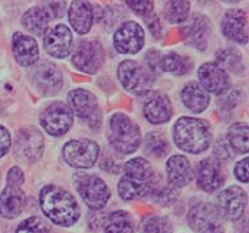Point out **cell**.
Instances as JSON below:
<instances>
[{"label":"cell","mask_w":249,"mask_h":233,"mask_svg":"<svg viewBox=\"0 0 249 233\" xmlns=\"http://www.w3.org/2000/svg\"><path fill=\"white\" fill-rule=\"evenodd\" d=\"M40 206L50 221L62 227L74 225L81 216L77 199L58 186L50 184L41 190Z\"/></svg>","instance_id":"obj_1"},{"label":"cell","mask_w":249,"mask_h":233,"mask_svg":"<svg viewBox=\"0 0 249 233\" xmlns=\"http://www.w3.org/2000/svg\"><path fill=\"white\" fill-rule=\"evenodd\" d=\"M157 175L149 162L144 158H133L124 166V173L119 180V195L123 200H135L150 193Z\"/></svg>","instance_id":"obj_2"},{"label":"cell","mask_w":249,"mask_h":233,"mask_svg":"<svg viewBox=\"0 0 249 233\" xmlns=\"http://www.w3.org/2000/svg\"><path fill=\"white\" fill-rule=\"evenodd\" d=\"M173 139L178 148L198 154L209 148L213 135L210 125L202 119L181 117L173 128Z\"/></svg>","instance_id":"obj_3"},{"label":"cell","mask_w":249,"mask_h":233,"mask_svg":"<svg viewBox=\"0 0 249 233\" xmlns=\"http://www.w3.org/2000/svg\"><path fill=\"white\" fill-rule=\"evenodd\" d=\"M108 139L116 152L131 154L136 152L141 143L139 126L124 113H115L109 120Z\"/></svg>","instance_id":"obj_4"},{"label":"cell","mask_w":249,"mask_h":233,"mask_svg":"<svg viewBox=\"0 0 249 233\" xmlns=\"http://www.w3.org/2000/svg\"><path fill=\"white\" fill-rule=\"evenodd\" d=\"M69 103L70 108L75 111L77 116L90 128H99L102 124V112L95 95L85 89H75L69 92Z\"/></svg>","instance_id":"obj_5"},{"label":"cell","mask_w":249,"mask_h":233,"mask_svg":"<svg viewBox=\"0 0 249 233\" xmlns=\"http://www.w3.org/2000/svg\"><path fill=\"white\" fill-rule=\"evenodd\" d=\"M64 158L75 169H90L99 157V146L89 139L71 140L64 146Z\"/></svg>","instance_id":"obj_6"},{"label":"cell","mask_w":249,"mask_h":233,"mask_svg":"<svg viewBox=\"0 0 249 233\" xmlns=\"http://www.w3.org/2000/svg\"><path fill=\"white\" fill-rule=\"evenodd\" d=\"M118 75L123 87L136 94L146 92L153 83V75L148 69L132 59H125L119 65Z\"/></svg>","instance_id":"obj_7"},{"label":"cell","mask_w":249,"mask_h":233,"mask_svg":"<svg viewBox=\"0 0 249 233\" xmlns=\"http://www.w3.org/2000/svg\"><path fill=\"white\" fill-rule=\"evenodd\" d=\"M41 125L52 136H62L72 125L74 115L68 104L54 102L42 111L40 116Z\"/></svg>","instance_id":"obj_8"},{"label":"cell","mask_w":249,"mask_h":233,"mask_svg":"<svg viewBox=\"0 0 249 233\" xmlns=\"http://www.w3.org/2000/svg\"><path fill=\"white\" fill-rule=\"evenodd\" d=\"M77 190L91 210H102L111 197L108 186L95 175H82L77 182Z\"/></svg>","instance_id":"obj_9"},{"label":"cell","mask_w":249,"mask_h":233,"mask_svg":"<svg viewBox=\"0 0 249 233\" xmlns=\"http://www.w3.org/2000/svg\"><path fill=\"white\" fill-rule=\"evenodd\" d=\"M247 206V194L243 188L237 186L223 190L216 197V211L219 216L224 220L236 221L244 215Z\"/></svg>","instance_id":"obj_10"},{"label":"cell","mask_w":249,"mask_h":233,"mask_svg":"<svg viewBox=\"0 0 249 233\" xmlns=\"http://www.w3.org/2000/svg\"><path fill=\"white\" fill-rule=\"evenodd\" d=\"M187 221L196 233H223L222 217L211 204L199 203L189 211Z\"/></svg>","instance_id":"obj_11"},{"label":"cell","mask_w":249,"mask_h":233,"mask_svg":"<svg viewBox=\"0 0 249 233\" xmlns=\"http://www.w3.org/2000/svg\"><path fill=\"white\" fill-rule=\"evenodd\" d=\"M44 152V137L36 128H24L16 136V157L25 162H37Z\"/></svg>","instance_id":"obj_12"},{"label":"cell","mask_w":249,"mask_h":233,"mask_svg":"<svg viewBox=\"0 0 249 233\" xmlns=\"http://www.w3.org/2000/svg\"><path fill=\"white\" fill-rule=\"evenodd\" d=\"M105 62V52L96 41H82L72 55V63L81 72L95 74Z\"/></svg>","instance_id":"obj_13"},{"label":"cell","mask_w":249,"mask_h":233,"mask_svg":"<svg viewBox=\"0 0 249 233\" xmlns=\"http://www.w3.org/2000/svg\"><path fill=\"white\" fill-rule=\"evenodd\" d=\"M32 81L35 87L41 94L49 96L59 92L64 85L61 70L50 62H41L33 68Z\"/></svg>","instance_id":"obj_14"},{"label":"cell","mask_w":249,"mask_h":233,"mask_svg":"<svg viewBox=\"0 0 249 233\" xmlns=\"http://www.w3.org/2000/svg\"><path fill=\"white\" fill-rule=\"evenodd\" d=\"M145 42L144 29L137 23H124L113 36L115 49L122 54H135L142 49Z\"/></svg>","instance_id":"obj_15"},{"label":"cell","mask_w":249,"mask_h":233,"mask_svg":"<svg viewBox=\"0 0 249 233\" xmlns=\"http://www.w3.org/2000/svg\"><path fill=\"white\" fill-rule=\"evenodd\" d=\"M44 45L46 53L54 58L68 57L72 48V35L66 25H55L46 32L44 37Z\"/></svg>","instance_id":"obj_16"},{"label":"cell","mask_w":249,"mask_h":233,"mask_svg":"<svg viewBox=\"0 0 249 233\" xmlns=\"http://www.w3.org/2000/svg\"><path fill=\"white\" fill-rule=\"evenodd\" d=\"M198 76L202 89L206 92L209 91L211 94L220 95L227 91L230 86L227 72L215 62L203 63L198 70Z\"/></svg>","instance_id":"obj_17"},{"label":"cell","mask_w":249,"mask_h":233,"mask_svg":"<svg viewBox=\"0 0 249 233\" xmlns=\"http://www.w3.org/2000/svg\"><path fill=\"white\" fill-rule=\"evenodd\" d=\"M196 182L206 193H213L224 183L222 166L213 158H204L196 167Z\"/></svg>","instance_id":"obj_18"},{"label":"cell","mask_w":249,"mask_h":233,"mask_svg":"<svg viewBox=\"0 0 249 233\" xmlns=\"http://www.w3.org/2000/svg\"><path fill=\"white\" fill-rule=\"evenodd\" d=\"M248 20L243 9H230L223 18V35L230 40L247 44L248 42Z\"/></svg>","instance_id":"obj_19"},{"label":"cell","mask_w":249,"mask_h":233,"mask_svg":"<svg viewBox=\"0 0 249 233\" xmlns=\"http://www.w3.org/2000/svg\"><path fill=\"white\" fill-rule=\"evenodd\" d=\"M12 50H14L15 59L21 66H32L40 57V49L36 40L31 36H25L20 32L14 35Z\"/></svg>","instance_id":"obj_20"},{"label":"cell","mask_w":249,"mask_h":233,"mask_svg":"<svg viewBox=\"0 0 249 233\" xmlns=\"http://www.w3.org/2000/svg\"><path fill=\"white\" fill-rule=\"evenodd\" d=\"M27 204V197L20 187L7 186L0 195V215L5 219L18 217Z\"/></svg>","instance_id":"obj_21"},{"label":"cell","mask_w":249,"mask_h":233,"mask_svg":"<svg viewBox=\"0 0 249 233\" xmlns=\"http://www.w3.org/2000/svg\"><path fill=\"white\" fill-rule=\"evenodd\" d=\"M166 174L173 187H185L193 180V169L185 156H173L166 162Z\"/></svg>","instance_id":"obj_22"},{"label":"cell","mask_w":249,"mask_h":233,"mask_svg":"<svg viewBox=\"0 0 249 233\" xmlns=\"http://www.w3.org/2000/svg\"><path fill=\"white\" fill-rule=\"evenodd\" d=\"M69 21L79 35H85L90 31L94 21V14L90 3L72 1L69 8Z\"/></svg>","instance_id":"obj_23"},{"label":"cell","mask_w":249,"mask_h":233,"mask_svg":"<svg viewBox=\"0 0 249 233\" xmlns=\"http://www.w3.org/2000/svg\"><path fill=\"white\" fill-rule=\"evenodd\" d=\"M172 103L166 95H156L146 102L144 107L145 117L153 124H162L172 117Z\"/></svg>","instance_id":"obj_24"},{"label":"cell","mask_w":249,"mask_h":233,"mask_svg":"<svg viewBox=\"0 0 249 233\" xmlns=\"http://www.w3.org/2000/svg\"><path fill=\"white\" fill-rule=\"evenodd\" d=\"M182 102L191 112L200 113L209 107L210 98L202 86L196 82H190L183 87L181 92Z\"/></svg>","instance_id":"obj_25"},{"label":"cell","mask_w":249,"mask_h":233,"mask_svg":"<svg viewBox=\"0 0 249 233\" xmlns=\"http://www.w3.org/2000/svg\"><path fill=\"white\" fill-rule=\"evenodd\" d=\"M207 31L209 21L202 15H195L190 25L186 27V42L200 50L206 49L207 45Z\"/></svg>","instance_id":"obj_26"},{"label":"cell","mask_w":249,"mask_h":233,"mask_svg":"<svg viewBox=\"0 0 249 233\" xmlns=\"http://www.w3.org/2000/svg\"><path fill=\"white\" fill-rule=\"evenodd\" d=\"M49 12L42 7H33L28 9L23 16V25L33 35H42L49 25Z\"/></svg>","instance_id":"obj_27"},{"label":"cell","mask_w":249,"mask_h":233,"mask_svg":"<svg viewBox=\"0 0 249 233\" xmlns=\"http://www.w3.org/2000/svg\"><path fill=\"white\" fill-rule=\"evenodd\" d=\"M150 199L160 206H170L177 200L178 193L170 183H165L161 177L157 175L153 187L150 190Z\"/></svg>","instance_id":"obj_28"},{"label":"cell","mask_w":249,"mask_h":233,"mask_svg":"<svg viewBox=\"0 0 249 233\" xmlns=\"http://www.w3.org/2000/svg\"><path fill=\"white\" fill-rule=\"evenodd\" d=\"M135 223L125 211H115L106 221L105 233H133Z\"/></svg>","instance_id":"obj_29"},{"label":"cell","mask_w":249,"mask_h":233,"mask_svg":"<svg viewBox=\"0 0 249 233\" xmlns=\"http://www.w3.org/2000/svg\"><path fill=\"white\" fill-rule=\"evenodd\" d=\"M193 68V62L187 57L179 55L177 53L163 54L161 61L162 72H169L174 75H185L189 74Z\"/></svg>","instance_id":"obj_30"},{"label":"cell","mask_w":249,"mask_h":233,"mask_svg":"<svg viewBox=\"0 0 249 233\" xmlns=\"http://www.w3.org/2000/svg\"><path fill=\"white\" fill-rule=\"evenodd\" d=\"M217 65L224 70V72H232L239 74L244 70V63L241 58L240 52L233 48H227V49L219 50L216 53Z\"/></svg>","instance_id":"obj_31"},{"label":"cell","mask_w":249,"mask_h":233,"mask_svg":"<svg viewBox=\"0 0 249 233\" xmlns=\"http://www.w3.org/2000/svg\"><path fill=\"white\" fill-rule=\"evenodd\" d=\"M248 132L249 128L247 123H236L230 126L228 133H227L230 146L235 149L236 152L245 154L249 149Z\"/></svg>","instance_id":"obj_32"},{"label":"cell","mask_w":249,"mask_h":233,"mask_svg":"<svg viewBox=\"0 0 249 233\" xmlns=\"http://www.w3.org/2000/svg\"><path fill=\"white\" fill-rule=\"evenodd\" d=\"M190 11L189 1H168L163 5V15L169 23L181 24L186 21Z\"/></svg>","instance_id":"obj_33"},{"label":"cell","mask_w":249,"mask_h":233,"mask_svg":"<svg viewBox=\"0 0 249 233\" xmlns=\"http://www.w3.org/2000/svg\"><path fill=\"white\" fill-rule=\"evenodd\" d=\"M145 150L152 157H163L169 152L168 141L159 133H149L145 139Z\"/></svg>","instance_id":"obj_34"},{"label":"cell","mask_w":249,"mask_h":233,"mask_svg":"<svg viewBox=\"0 0 249 233\" xmlns=\"http://www.w3.org/2000/svg\"><path fill=\"white\" fill-rule=\"evenodd\" d=\"M16 233H55V231L42 219L33 216L24 220L16 229Z\"/></svg>","instance_id":"obj_35"},{"label":"cell","mask_w":249,"mask_h":233,"mask_svg":"<svg viewBox=\"0 0 249 233\" xmlns=\"http://www.w3.org/2000/svg\"><path fill=\"white\" fill-rule=\"evenodd\" d=\"M145 233H172V227L168 220L162 217H150L144 227Z\"/></svg>","instance_id":"obj_36"},{"label":"cell","mask_w":249,"mask_h":233,"mask_svg":"<svg viewBox=\"0 0 249 233\" xmlns=\"http://www.w3.org/2000/svg\"><path fill=\"white\" fill-rule=\"evenodd\" d=\"M163 54L159 50H149L148 53L145 54V65L148 68V72L152 74V72H161L162 69H161V61H162Z\"/></svg>","instance_id":"obj_37"},{"label":"cell","mask_w":249,"mask_h":233,"mask_svg":"<svg viewBox=\"0 0 249 233\" xmlns=\"http://www.w3.org/2000/svg\"><path fill=\"white\" fill-rule=\"evenodd\" d=\"M127 4L141 18H149L154 14V5L152 1H127Z\"/></svg>","instance_id":"obj_38"},{"label":"cell","mask_w":249,"mask_h":233,"mask_svg":"<svg viewBox=\"0 0 249 233\" xmlns=\"http://www.w3.org/2000/svg\"><path fill=\"white\" fill-rule=\"evenodd\" d=\"M24 173L23 170L15 166L12 169H9L8 174H7V186H15V187H20L24 183Z\"/></svg>","instance_id":"obj_39"},{"label":"cell","mask_w":249,"mask_h":233,"mask_svg":"<svg viewBox=\"0 0 249 233\" xmlns=\"http://www.w3.org/2000/svg\"><path fill=\"white\" fill-rule=\"evenodd\" d=\"M11 135H9V132L5 129L4 126L0 125V158L3 157L7 154V152L11 148Z\"/></svg>","instance_id":"obj_40"},{"label":"cell","mask_w":249,"mask_h":233,"mask_svg":"<svg viewBox=\"0 0 249 233\" xmlns=\"http://www.w3.org/2000/svg\"><path fill=\"white\" fill-rule=\"evenodd\" d=\"M215 154L222 160H230L233 157V153H231V146H230L228 141H223V140L217 141L216 146H215Z\"/></svg>","instance_id":"obj_41"},{"label":"cell","mask_w":249,"mask_h":233,"mask_svg":"<svg viewBox=\"0 0 249 233\" xmlns=\"http://www.w3.org/2000/svg\"><path fill=\"white\" fill-rule=\"evenodd\" d=\"M236 178L240 180L241 183H248V158H244L237 162L235 167Z\"/></svg>","instance_id":"obj_42"},{"label":"cell","mask_w":249,"mask_h":233,"mask_svg":"<svg viewBox=\"0 0 249 233\" xmlns=\"http://www.w3.org/2000/svg\"><path fill=\"white\" fill-rule=\"evenodd\" d=\"M145 21H146V24H148V27H149L153 37L160 38L161 35H162V25H161V23H160V18H157V15L153 14L152 16H149V18H145Z\"/></svg>","instance_id":"obj_43"},{"label":"cell","mask_w":249,"mask_h":233,"mask_svg":"<svg viewBox=\"0 0 249 233\" xmlns=\"http://www.w3.org/2000/svg\"><path fill=\"white\" fill-rule=\"evenodd\" d=\"M100 167H103L107 171L118 173L119 169H120V165H119L118 162H115V158L109 153H106L105 157L102 158V162H100Z\"/></svg>","instance_id":"obj_44"},{"label":"cell","mask_w":249,"mask_h":233,"mask_svg":"<svg viewBox=\"0 0 249 233\" xmlns=\"http://www.w3.org/2000/svg\"><path fill=\"white\" fill-rule=\"evenodd\" d=\"M65 4H66V3H49L48 7H49V9L52 11V14L54 15L55 18H61L65 11Z\"/></svg>","instance_id":"obj_45"}]
</instances>
